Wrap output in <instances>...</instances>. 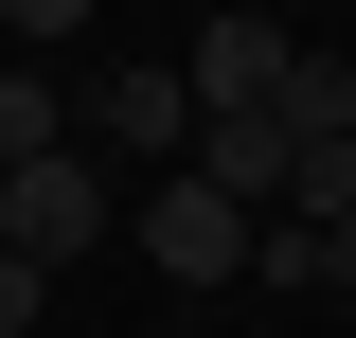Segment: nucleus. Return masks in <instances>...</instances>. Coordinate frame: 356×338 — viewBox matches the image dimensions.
<instances>
[{"mask_svg": "<svg viewBox=\"0 0 356 338\" xmlns=\"http://www.w3.org/2000/svg\"><path fill=\"white\" fill-rule=\"evenodd\" d=\"M107 214H125V178L89 161V143H54V161L0 178V267H36V285H54L72 250H107Z\"/></svg>", "mask_w": 356, "mask_h": 338, "instance_id": "nucleus-1", "label": "nucleus"}, {"mask_svg": "<svg viewBox=\"0 0 356 338\" xmlns=\"http://www.w3.org/2000/svg\"><path fill=\"white\" fill-rule=\"evenodd\" d=\"M72 143L89 161H196V89H178V54H125V72H89V107H72Z\"/></svg>", "mask_w": 356, "mask_h": 338, "instance_id": "nucleus-2", "label": "nucleus"}, {"mask_svg": "<svg viewBox=\"0 0 356 338\" xmlns=\"http://www.w3.org/2000/svg\"><path fill=\"white\" fill-rule=\"evenodd\" d=\"M143 267H161V285H250V214H232L214 178H161V196H143Z\"/></svg>", "mask_w": 356, "mask_h": 338, "instance_id": "nucleus-3", "label": "nucleus"}, {"mask_svg": "<svg viewBox=\"0 0 356 338\" xmlns=\"http://www.w3.org/2000/svg\"><path fill=\"white\" fill-rule=\"evenodd\" d=\"M285 54H303L285 18H232V0H214V18H196V54H178V89H196V125H250L267 89H285Z\"/></svg>", "mask_w": 356, "mask_h": 338, "instance_id": "nucleus-4", "label": "nucleus"}, {"mask_svg": "<svg viewBox=\"0 0 356 338\" xmlns=\"http://www.w3.org/2000/svg\"><path fill=\"white\" fill-rule=\"evenodd\" d=\"M54 143H72V89H54V72H0V178L54 161Z\"/></svg>", "mask_w": 356, "mask_h": 338, "instance_id": "nucleus-5", "label": "nucleus"}, {"mask_svg": "<svg viewBox=\"0 0 356 338\" xmlns=\"http://www.w3.org/2000/svg\"><path fill=\"white\" fill-rule=\"evenodd\" d=\"M0 18H18L36 54H54V36H89V0H0Z\"/></svg>", "mask_w": 356, "mask_h": 338, "instance_id": "nucleus-6", "label": "nucleus"}, {"mask_svg": "<svg viewBox=\"0 0 356 338\" xmlns=\"http://www.w3.org/2000/svg\"><path fill=\"white\" fill-rule=\"evenodd\" d=\"M303 232H321V285H356V214H303Z\"/></svg>", "mask_w": 356, "mask_h": 338, "instance_id": "nucleus-7", "label": "nucleus"}, {"mask_svg": "<svg viewBox=\"0 0 356 338\" xmlns=\"http://www.w3.org/2000/svg\"><path fill=\"white\" fill-rule=\"evenodd\" d=\"M232 18H285V36H303V18H321V0H232Z\"/></svg>", "mask_w": 356, "mask_h": 338, "instance_id": "nucleus-8", "label": "nucleus"}, {"mask_svg": "<svg viewBox=\"0 0 356 338\" xmlns=\"http://www.w3.org/2000/svg\"><path fill=\"white\" fill-rule=\"evenodd\" d=\"M0 338H36V321H0Z\"/></svg>", "mask_w": 356, "mask_h": 338, "instance_id": "nucleus-9", "label": "nucleus"}, {"mask_svg": "<svg viewBox=\"0 0 356 338\" xmlns=\"http://www.w3.org/2000/svg\"><path fill=\"white\" fill-rule=\"evenodd\" d=\"M339 72H356V36H339Z\"/></svg>", "mask_w": 356, "mask_h": 338, "instance_id": "nucleus-10", "label": "nucleus"}]
</instances>
